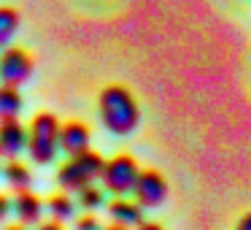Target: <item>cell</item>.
Returning a JSON list of instances; mask_svg holds the SVG:
<instances>
[{
  "label": "cell",
  "mask_w": 251,
  "mask_h": 230,
  "mask_svg": "<svg viewBox=\"0 0 251 230\" xmlns=\"http://www.w3.org/2000/svg\"><path fill=\"white\" fill-rule=\"evenodd\" d=\"M135 230H165V228H162V225H159V222H146V219H143V222L138 225Z\"/></svg>",
  "instance_id": "d6986e66"
},
{
  "label": "cell",
  "mask_w": 251,
  "mask_h": 230,
  "mask_svg": "<svg viewBox=\"0 0 251 230\" xmlns=\"http://www.w3.org/2000/svg\"><path fill=\"white\" fill-rule=\"evenodd\" d=\"M105 203V190L98 184H87L84 190L76 192V206H81L84 211H95Z\"/></svg>",
  "instance_id": "9a60e30c"
},
{
  "label": "cell",
  "mask_w": 251,
  "mask_h": 230,
  "mask_svg": "<svg viewBox=\"0 0 251 230\" xmlns=\"http://www.w3.org/2000/svg\"><path fill=\"white\" fill-rule=\"evenodd\" d=\"M11 214V198H6L3 192H0V222Z\"/></svg>",
  "instance_id": "e0dca14e"
},
{
  "label": "cell",
  "mask_w": 251,
  "mask_h": 230,
  "mask_svg": "<svg viewBox=\"0 0 251 230\" xmlns=\"http://www.w3.org/2000/svg\"><path fill=\"white\" fill-rule=\"evenodd\" d=\"M103 165L105 160L98 152L87 149V152L76 154V157H68L57 168V184H60L62 192H78L87 184H95V179H100Z\"/></svg>",
  "instance_id": "3957f363"
},
{
  "label": "cell",
  "mask_w": 251,
  "mask_h": 230,
  "mask_svg": "<svg viewBox=\"0 0 251 230\" xmlns=\"http://www.w3.org/2000/svg\"><path fill=\"white\" fill-rule=\"evenodd\" d=\"M132 195H135V203L141 208H157L168 201V181L159 171L146 168L138 173V181L132 187Z\"/></svg>",
  "instance_id": "8992f818"
},
{
  "label": "cell",
  "mask_w": 251,
  "mask_h": 230,
  "mask_svg": "<svg viewBox=\"0 0 251 230\" xmlns=\"http://www.w3.org/2000/svg\"><path fill=\"white\" fill-rule=\"evenodd\" d=\"M98 114L100 122L114 136H130L141 122V106L135 95L122 84H108L98 95Z\"/></svg>",
  "instance_id": "6da1fadb"
},
{
  "label": "cell",
  "mask_w": 251,
  "mask_h": 230,
  "mask_svg": "<svg viewBox=\"0 0 251 230\" xmlns=\"http://www.w3.org/2000/svg\"><path fill=\"white\" fill-rule=\"evenodd\" d=\"M27 149V127L17 119H0V157L17 160Z\"/></svg>",
  "instance_id": "52a82bcc"
},
{
  "label": "cell",
  "mask_w": 251,
  "mask_h": 230,
  "mask_svg": "<svg viewBox=\"0 0 251 230\" xmlns=\"http://www.w3.org/2000/svg\"><path fill=\"white\" fill-rule=\"evenodd\" d=\"M19 28H22V14L14 6H0V52L6 46H11Z\"/></svg>",
  "instance_id": "7c38bea8"
},
{
  "label": "cell",
  "mask_w": 251,
  "mask_h": 230,
  "mask_svg": "<svg viewBox=\"0 0 251 230\" xmlns=\"http://www.w3.org/2000/svg\"><path fill=\"white\" fill-rule=\"evenodd\" d=\"M76 230H103V228H100V219L92 211H87L76 219Z\"/></svg>",
  "instance_id": "2e32d148"
},
{
  "label": "cell",
  "mask_w": 251,
  "mask_h": 230,
  "mask_svg": "<svg viewBox=\"0 0 251 230\" xmlns=\"http://www.w3.org/2000/svg\"><path fill=\"white\" fill-rule=\"evenodd\" d=\"M235 230H251V211L240 217V222H238V228H235Z\"/></svg>",
  "instance_id": "ffe728a7"
},
{
  "label": "cell",
  "mask_w": 251,
  "mask_h": 230,
  "mask_svg": "<svg viewBox=\"0 0 251 230\" xmlns=\"http://www.w3.org/2000/svg\"><path fill=\"white\" fill-rule=\"evenodd\" d=\"M35 230H65V228H62L60 222H54V219H51V222H38V228H35Z\"/></svg>",
  "instance_id": "ac0fdd59"
},
{
  "label": "cell",
  "mask_w": 251,
  "mask_h": 230,
  "mask_svg": "<svg viewBox=\"0 0 251 230\" xmlns=\"http://www.w3.org/2000/svg\"><path fill=\"white\" fill-rule=\"evenodd\" d=\"M108 217L111 222L116 225H125V228H138L143 222V208L138 206L135 201L130 198H114L108 203Z\"/></svg>",
  "instance_id": "30bf717a"
},
{
  "label": "cell",
  "mask_w": 251,
  "mask_h": 230,
  "mask_svg": "<svg viewBox=\"0 0 251 230\" xmlns=\"http://www.w3.org/2000/svg\"><path fill=\"white\" fill-rule=\"evenodd\" d=\"M138 173H141V168H138L135 157H130V154H116V157L105 160L100 181H103L105 192H111L116 198H125L127 192H132V187L138 181Z\"/></svg>",
  "instance_id": "277c9868"
},
{
  "label": "cell",
  "mask_w": 251,
  "mask_h": 230,
  "mask_svg": "<svg viewBox=\"0 0 251 230\" xmlns=\"http://www.w3.org/2000/svg\"><path fill=\"white\" fill-rule=\"evenodd\" d=\"M11 214L19 219V225H38L41 222V217H44V201H41L35 192H30V190H22V192H17L14 195V201H11Z\"/></svg>",
  "instance_id": "9c48e42d"
},
{
  "label": "cell",
  "mask_w": 251,
  "mask_h": 230,
  "mask_svg": "<svg viewBox=\"0 0 251 230\" xmlns=\"http://www.w3.org/2000/svg\"><path fill=\"white\" fill-rule=\"evenodd\" d=\"M3 230H27V228H25V225H6V228H3Z\"/></svg>",
  "instance_id": "7402d4cb"
},
{
  "label": "cell",
  "mask_w": 251,
  "mask_h": 230,
  "mask_svg": "<svg viewBox=\"0 0 251 230\" xmlns=\"http://www.w3.org/2000/svg\"><path fill=\"white\" fill-rule=\"evenodd\" d=\"M103 230H130V228H125V225H116V222H111V225H105Z\"/></svg>",
  "instance_id": "44dd1931"
},
{
  "label": "cell",
  "mask_w": 251,
  "mask_h": 230,
  "mask_svg": "<svg viewBox=\"0 0 251 230\" xmlns=\"http://www.w3.org/2000/svg\"><path fill=\"white\" fill-rule=\"evenodd\" d=\"M22 92L17 87H6L0 84V119H17L22 114Z\"/></svg>",
  "instance_id": "5bb4252c"
},
{
  "label": "cell",
  "mask_w": 251,
  "mask_h": 230,
  "mask_svg": "<svg viewBox=\"0 0 251 230\" xmlns=\"http://www.w3.org/2000/svg\"><path fill=\"white\" fill-rule=\"evenodd\" d=\"M89 144H92V133L84 122L71 119L60 125V152H65L68 157H76V154L87 152Z\"/></svg>",
  "instance_id": "ba28073f"
},
{
  "label": "cell",
  "mask_w": 251,
  "mask_h": 230,
  "mask_svg": "<svg viewBox=\"0 0 251 230\" xmlns=\"http://www.w3.org/2000/svg\"><path fill=\"white\" fill-rule=\"evenodd\" d=\"M60 125L51 111H38L27 125V154L35 165H49L60 154Z\"/></svg>",
  "instance_id": "7a4b0ae2"
},
{
  "label": "cell",
  "mask_w": 251,
  "mask_h": 230,
  "mask_svg": "<svg viewBox=\"0 0 251 230\" xmlns=\"http://www.w3.org/2000/svg\"><path fill=\"white\" fill-rule=\"evenodd\" d=\"M3 179L14 192H22V190H30V184H33V171L22 160H8L3 165Z\"/></svg>",
  "instance_id": "8fae6325"
},
{
  "label": "cell",
  "mask_w": 251,
  "mask_h": 230,
  "mask_svg": "<svg viewBox=\"0 0 251 230\" xmlns=\"http://www.w3.org/2000/svg\"><path fill=\"white\" fill-rule=\"evenodd\" d=\"M33 76V57L22 46H6L0 52V84L6 87H22Z\"/></svg>",
  "instance_id": "5b68a950"
},
{
  "label": "cell",
  "mask_w": 251,
  "mask_h": 230,
  "mask_svg": "<svg viewBox=\"0 0 251 230\" xmlns=\"http://www.w3.org/2000/svg\"><path fill=\"white\" fill-rule=\"evenodd\" d=\"M46 208H49L51 219L60 222V225L76 217V201L71 198V192H57V195H51L49 201H46Z\"/></svg>",
  "instance_id": "4fadbf2b"
}]
</instances>
